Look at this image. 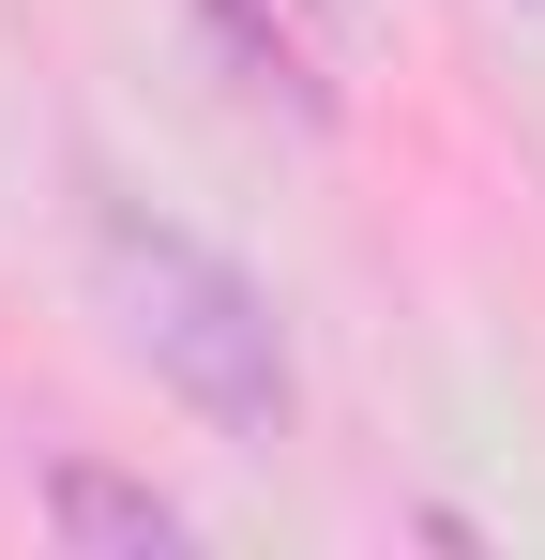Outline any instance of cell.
Masks as SVG:
<instances>
[{
  "mask_svg": "<svg viewBox=\"0 0 545 560\" xmlns=\"http://www.w3.org/2000/svg\"><path fill=\"white\" fill-rule=\"evenodd\" d=\"M91 273H106L121 349L167 378L197 424H228V440L288 424V318H272V288L243 258H212L197 228H152V212H106L91 228Z\"/></svg>",
  "mask_w": 545,
  "mask_h": 560,
  "instance_id": "cell-1",
  "label": "cell"
},
{
  "mask_svg": "<svg viewBox=\"0 0 545 560\" xmlns=\"http://www.w3.org/2000/svg\"><path fill=\"white\" fill-rule=\"evenodd\" d=\"M46 530H61V546H121V560L197 546V515H182L167 485H137V469H106V455H61V469H46Z\"/></svg>",
  "mask_w": 545,
  "mask_h": 560,
  "instance_id": "cell-2",
  "label": "cell"
},
{
  "mask_svg": "<svg viewBox=\"0 0 545 560\" xmlns=\"http://www.w3.org/2000/svg\"><path fill=\"white\" fill-rule=\"evenodd\" d=\"M212 46L243 61V92H288V121H334V77H318V31L288 15V0H212Z\"/></svg>",
  "mask_w": 545,
  "mask_h": 560,
  "instance_id": "cell-3",
  "label": "cell"
}]
</instances>
